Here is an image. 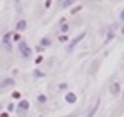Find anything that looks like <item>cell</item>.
Instances as JSON below:
<instances>
[{"label": "cell", "instance_id": "1", "mask_svg": "<svg viewBox=\"0 0 124 117\" xmlns=\"http://www.w3.org/2000/svg\"><path fill=\"white\" fill-rule=\"evenodd\" d=\"M18 50H20V55H21L23 59H29L30 55H32L30 46L27 44V41H23V39H20V41H18Z\"/></svg>", "mask_w": 124, "mask_h": 117}, {"label": "cell", "instance_id": "2", "mask_svg": "<svg viewBox=\"0 0 124 117\" xmlns=\"http://www.w3.org/2000/svg\"><path fill=\"white\" fill-rule=\"evenodd\" d=\"M83 37H85V32H80V34H78V36H76L75 39H71V43H69V44H67V53H71V52H73V50H75V48H76V44H78V43H80V41H82V39H83Z\"/></svg>", "mask_w": 124, "mask_h": 117}, {"label": "cell", "instance_id": "3", "mask_svg": "<svg viewBox=\"0 0 124 117\" xmlns=\"http://www.w3.org/2000/svg\"><path fill=\"white\" fill-rule=\"evenodd\" d=\"M110 94H112V96H119V94H121V85H119V82H112V83H110Z\"/></svg>", "mask_w": 124, "mask_h": 117}, {"label": "cell", "instance_id": "4", "mask_svg": "<svg viewBox=\"0 0 124 117\" xmlns=\"http://www.w3.org/2000/svg\"><path fill=\"white\" fill-rule=\"evenodd\" d=\"M14 87V78H5V80H2V83H0V91L2 89H11Z\"/></svg>", "mask_w": 124, "mask_h": 117}, {"label": "cell", "instance_id": "5", "mask_svg": "<svg viewBox=\"0 0 124 117\" xmlns=\"http://www.w3.org/2000/svg\"><path fill=\"white\" fill-rule=\"evenodd\" d=\"M29 108H30V103L27 101V99H21V101L18 103V114H20V112L23 114V112H27Z\"/></svg>", "mask_w": 124, "mask_h": 117}, {"label": "cell", "instance_id": "6", "mask_svg": "<svg viewBox=\"0 0 124 117\" xmlns=\"http://www.w3.org/2000/svg\"><path fill=\"white\" fill-rule=\"evenodd\" d=\"M75 2H76V0H60V2H59V7H60V9H66V7H69V5H73Z\"/></svg>", "mask_w": 124, "mask_h": 117}, {"label": "cell", "instance_id": "7", "mask_svg": "<svg viewBox=\"0 0 124 117\" xmlns=\"http://www.w3.org/2000/svg\"><path fill=\"white\" fill-rule=\"evenodd\" d=\"M76 99H78L76 94H73V92H67V94H66V101H67V103L73 105V103H76Z\"/></svg>", "mask_w": 124, "mask_h": 117}, {"label": "cell", "instance_id": "8", "mask_svg": "<svg viewBox=\"0 0 124 117\" xmlns=\"http://www.w3.org/2000/svg\"><path fill=\"white\" fill-rule=\"evenodd\" d=\"M27 29V21L25 20H20L18 23H16V30H25Z\"/></svg>", "mask_w": 124, "mask_h": 117}, {"label": "cell", "instance_id": "9", "mask_svg": "<svg viewBox=\"0 0 124 117\" xmlns=\"http://www.w3.org/2000/svg\"><path fill=\"white\" fill-rule=\"evenodd\" d=\"M9 39H11V34H5L4 39H2V41H4V46L7 48V50H11V43H9Z\"/></svg>", "mask_w": 124, "mask_h": 117}, {"label": "cell", "instance_id": "10", "mask_svg": "<svg viewBox=\"0 0 124 117\" xmlns=\"http://www.w3.org/2000/svg\"><path fill=\"white\" fill-rule=\"evenodd\" d=\"M50 44H52V41H50L48 37H43L41 39V46H50Z\"/></svg>", "mask_w": 124, "mask_h": 117}, {"label": "cell", "instance_id": "11", "mask_svg": "<svg viewBox=\"0 0 124 117\" xmlns=\"http://www.w3.org/2000/svg\"><path fill=\"white\" fill-rule=\"evenodd\" d=\"M60 30H62V32H64V34H66V32H67V30H69V27H67V25L64 23V25H62V27H60Z\"/></svg>", "mask_w": 124, "mask_h": 117}, {"label": "cell", "instance_id": "12", "mask_svg": "<svg viewBox=\"0 0 124 117\" xmlns=\"http://www.w3.org/2000/svg\"><path fill=\"white\" fill-rule=\"evenodd\" d=\"M44 101H46V96H43V94H41V96H39V103H44Z\"/></svg>", "mask_w": 124, "mask_h": 117}, {"label": "cell", "instance_id": "13", "mask_svg": "<svg viewBox=\"0 0 124 117\" xmlns=\"http://www.w3.org/2000/svg\"><path fill=\"white\" fill-rule=\"evenodd\" d=\"M67 89V83H60V91H66Z\"/></svg>", "mask_w": 124, "mask_h": 117}, {"label": "cell", "instance_id": "14", "mask_svg": "<svg viewBox=\"0 0 124 117\" xmlns=\"http://www.w3.org/2000/svg\"><path fill=\"white\" fill-rule=\"evenodd\" d=\"M59 41H62V43H66V41H67V37H66V36H60V37H59Z\"/></svg>", "mask_w": 124, "mask_h": 117}, {"label": "cell", "instance_id": "15", "mask_svg": "<svg viewBox=\"0 0 124 117\" xmlns=\"http://www.w3.org/2000/svg\"><path fill=\"white\" fill-rule=\"evenodd\" d=\"M119 18H121V21H124V9L121 11V16H119Z\"/></svg>", "mask_w": 124, "mask_h": 117}, {"label": "cell", "instance_id": "16", "mask_svg": "<svg viewBox=\"0 0 124 117\" xmlns=\"http://www.w3.org/2000/svg\"><path fill=\"white\" fill-rule=\"evenodd\" d=\"M122 101H124V92H122Z\"/></svg>", "mask_w": 124, "mask_h": 117}, {"label": "cell", "instance_id": "17", "mask_svg": "<svg viewBox=\"0 0 124 117\" xmlns=\"http://www.w3.org/2000/svg\"><path fill=\"white\" fill-rule=\"evenodd\" d=\"M122 34H124V29H122Z\"/></svg>", "mask_w": 124, "mask_h": 117}]
</instances>
